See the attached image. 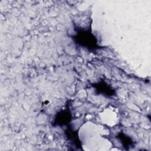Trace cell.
<instances>
[{
	"label": "cell",
	"mask_w": 151,
	"mask_h": 151,
	"mask_svg": "<svg viewBox=\"0 0 151 151\" xmlns=\"http://www.w3.org/2000/svg\"><path fill=\"white\" fill-rule=\"evenodd\" d=\"M74 29L75 32L70 37L76 45L91 52L101 48L90 26L84 27L75 25Z\"/></svg>",
	"instance_id": "6da1fadb"
},
{
	"label": "cell",
	"mask_w": 151,
	"mask_h": 151,
	"mask_svg": "<svg viewBox=\"0 0 151 151\" xmlns=\"http://www.w3.org/2000/svg\"><path fill=\"white\" fill-rule=\"evenodd\" d=\"M71 120L72 116L70 109L68 106L67 108L60 110L55 114L53 120L51 122V124L54 127H63L65 126L68 127L70 126Z\"/></svg>",
	"instance_id": "7a4b0ae2"
},
{
	"label": "cell",
	"mask_w": 151,
	"mask_h": 151,
	"mask_svg": "<svg viewBox=\"0 0 151 151\" xmlns=\"http://www.w3.org/2000/svg\"><path fill=\"white\" fill-rule=\"evenodd\" d=\"M91 86L95 90L96 93L99 95L109 98L112 97L116 94V90L104 80H101L98 82L91 84Z\"/></svg>",
	"instance_id": "3957f363"
},
{
	"label": "cell",
	"mask_w": 151,
	"mask_h": 151,
	"mask_svg": "<svg viewBox=\"0 0 151 151\" xmlns=\"http://www.w3.org/2000/svg\"><path fill=\"white\" fill-rule=\"evenodd\" d=\"M115 138L119 141L122 146H123L126 150H129L130 148L134 146L135 143L133 139L123 132L118 133L115 136Z\"/></svg>",
	"instance_id": "277c9868"
}]
</instances>
